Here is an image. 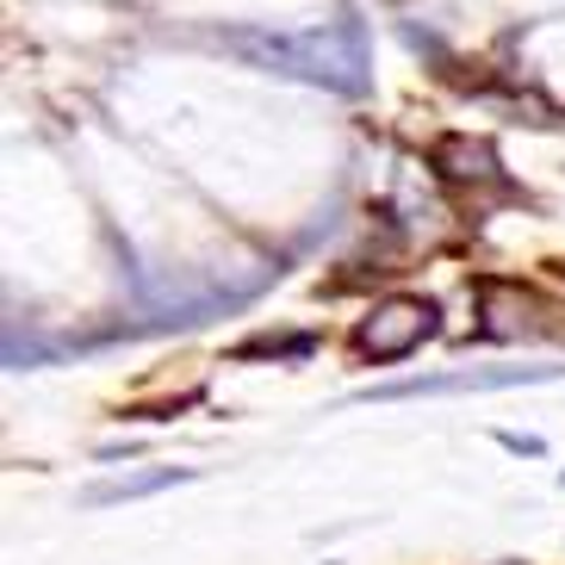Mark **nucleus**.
<instances>
[{"mask_svg": "<svg viewBox=\"0 0 565 565\" xmlns=\"http://www.w3.org/2000/svg\"><path fill=\"white\" fill-rule=\"evenodd\" d=\"M423 335H435V305L429 299H385L380 311L361 323L354 349L366 361H404L411 349H423Z\"/></svg>", "mask_w": 565, "mask_h": 565, "instance_id": "obj_1", "label": "nucleus"}, {"mask_svg": "<svg viewBox=\"0 0 565 565\" xmlns=\"http://www.w3.org/2000/svg\"><path fill=\"white\" fill-rule=\"evenodd\" d=\"M515 380H547V366H498V373H448V380H404V385H385L380 398H411V392H491V385H515Z\"/></svg>", "mask_w": 565, "mask_h": 565, "instance_id": "obj_2", "label": "nucleus"}, {"mask_svg": "<svg viewBox=\"0 0 565 565\" xmlns=\"http://www.w3.org/2000/svg\"><path fill=\"white\" fill-rule=\"evenodd\" d=\"M186 472H143V479H118V484H94L87 491V503H125V498H150V491H162V484H181Z\"/></svg>", "mask_w": 565, "mask_h": 565, "instance_id": "obj_3", "label": "nucleus"}]
</instances>
